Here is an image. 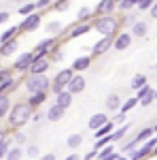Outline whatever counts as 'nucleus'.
<instances>
[{"mask_svg": "<svg viewBox=\"0 0 157 160\" xmlns=\"http://www.w3.org/2000/svg\"><path fill=\"white\" fill-rule=\"evenodd\" d=\"M32 115H34V109H32V105L28 102V100H19V102H15L13 105L11 113H9V126L11 128H21V126H25L28 122H32Z\"/></svg>", "mask_w": 157, "mask_h": 160, "instance_id": "1", "label": "nucleus"}, {"mask_svg": "<svg viewBox=\"0 0 157 160\" xmlns=\"http://www.w3.org/2000/svg\"><path fill=\"white\" fill-rule=\"evenodd\" d=\"M121 28V19H117L115 15H100L94 22V30L100 32V37H117Z\"/></svg>", "mask_w": 157, "mask_h": 160, "instance_id": "2", "label": "nucleus"}, {"mask_svg": "<svg viewBox=\"0 0 157 160\" xmlns=\"http://www.w3.org/2000/svg\"><path fill=\"white\" fill-rule=\"evenodd\" d=\"M24 83L30 94H38V92H49L51 90V79L47 75H28Z\"/></svg>", "mask_w": 157, "mask_h": 160, "instance_id": "3", "label": "nucleus"}, {"mask_svg": "<svg viewBox=\"0 0 157 160\" xmlns=\"http://www.w3.org/2000/svg\"><path fill=\"white\" fill-rule=\"evenodd\" d=\"M74 71H72V66L70 68H64V71H58V75L53 77V86H51V92L58 96V94H62L66 88H68V83L72 81V77H74Z\"/></svg>", "mask_w": 157, "mask_h": 160, "instance_id": "4", "label": "nucleus"}, {"mask_svg": "<svg viewBox=\"0 0 157 160\" xmlns=\"http://www.w3.org/2000/svg\"><path fill=\"white\" fill-rule=\"evenodd\" d=\"M58 47H60V45H58V37L43 38V41H38L36 47H34V58H49Z\"/></svg>", "mask_w": 157, "mask_h": 160, "instance_id": "5", "label": "nucleus"}, {"mask_svg": "<svg viewBox=\"0 0 157 160\" xmlns=\"http://www.w3.org/2000/svg\"><path fill=\"white\" fill-rule=\"evenodd\" d=\"M34 62V51H24L19 53V58L13 62V71L17 73H30V66Z\"/></svg>", "mask_w": 157, "mask_h": 160, "instance_id": "6", "label": "nucleus"}, {"mask_svg": "<svg viewBox=\"0 0 157 160\" xmlns=\"http://www.w3.org/2000/svg\"><path fill=\"white\" fill-rule=\"evenodd\" d=\"M40 13H32V15H28V17H24L21 19V24L17 26L19 28V32H34V30H38L40 28Z\"/></svg>", "mask_w": 157, "mask_h": 160, "instance_id": "7", "label": "nucleus"}, {"mask_svg": "<svg viewBox=\"0 0 157 160\" xmlns=\"http://www.w3.org/2000/svg\"><path fill=\"white\" fill-rule=\"evenodd\" d=\"M115 11H117V2L115 0H100L96 4V9H94V13L98 17L100 15H115Z\"/></svg>", "mask_w": 157, "mask_h": 160, "instance_id": "8", "label": "nucleus"}, {"mask_svg": "<svg viewBox=\"0 0 157 160\" xmlns=\"http://www.w3.org/2000/svg\"><path fill=\"white\" fill-rule=\"evenodd\" d=\"M49 66H51V60H49V58H34L28 75H47Z\"/></svg>", "mask_w": 157, "mask_h": 160, "instance_id": "9", "label": "nucleus"}, {"mask_svg": "<svg viewBox=\"0 0 157 160\" xmlns=\"http://www.w3.org/2000/svg\"><path fill=\"white\" fill-rule=\"evenodd\" d=\"M91 28H94V24H89V22H74V26L68 30V34H70V38H79V37L89 34Z\"/></svg>", "mask_w": 157, "mask_h": 160, "instance_id": "10", "label": "nucleus"}, {"mask_svg": "<svg viewBox=\"0 0 157 160\" xmlns=\"http://www.w3.org/2000/svg\"><path fill=\"white\" fill-rule=\"evenodd\" d=\"M113 41H115V37H102L96 45L91 47V56H104V53L113 47Z\"/></svg>", "mask_w": 157, "mask_h": 160, "instance_id": "11", "label": "nucleus"}, {"mask_svg": "<svg viewBox=\"0 0 157 160\" xmlns=\"http://www.w3.org/2000/svg\"><path fill=\"white\" fill-rule=\"evenodd\" d=\"M132 32H121V34H117L115 37V41H113V47L117 51H125L130 45H132Z\"/></svg>", "mask_w": 157, "mask_h": 160, "instance_id": "12", "label": "nucleus"}, {"mask_svg": "<svg viewBox=\"0 0 157 160\" xmlns=\"http://www.w3.org/2000/svg\"><path fill=\"white\" fill-rule=\"evenodd\" d=\"M109 122H110V120H109V115H106V113H94V115L89 118L87 126H89V128H91V130L96 132V130H100L102 126H106Z\"/></svg>", "mask_w": 157, "mask_h": 160, "instance_id": "13", "label": "nucleus"}, {"mask_svg": "<svg viewBox=\"0 0 157 160\" xmlns=\"http://www.w3.org/2000/svg\"><path fill=\"white\" fill-rule=\"evenodd\" d=\"M66 90H68V92H70V94H81V92H83L85 90V77L81 73H76L72 77V81H70V83H68V88H66Z\"/></svg>", "mask_w": 157, "mask_h": 160, "instance_id": "14", "label": "nucleus"}, {"mask_svg": "<svg viewBox=\"0 0 157 160\" xmlns=\"http://www.w3.org/2000/svg\"><path fill=\"white\" fill-rule=\"evenodd\" d=\"M91 60H94V56H79L76 60L72 62V71L74 73H79V71H87L89 66H91Z\"/></svg>", "mask_w": 157, "mask_h": 160, "instance_id": "15", "label": "nucleus"}, {"mask_svg": "<svg viewBox=\"0 0 157 160\" xmlns=\"http://www.w3.org/2000/svg\"><path fill=\"white\" fill-rule=\"evenodd\" d=\"M64 113H66V109H62L60 105L53 102V105L47 109V120H49V122H60L62 118H64Z\"/></svg>", "mask_w": 157, "mask_h": 160, "instance_id": "16", "label": "nucleus"}, {"mask_svg": "<svg viewBox=\"0 0 157 160\" xmlns=\"http://www.w3.org/2000/svg\"><path fill=\"white\" fill-rule=\"evenodd\" d=\"M17 47H19V41L13 38V41H9V43L0 45V56H2V58H9V56H13V53L17 51Z\"/></svg>", "mask_w": 157, "mask_h": 160, "instance_id": "17", "label": "nucleus"}, {"mask_svg": "<svg viewBox=\"0 0 157 160\" xmlns=\"http://www.w3.org/2000/svg\"><path fill=\"white\" fill-rule=\"evenodd\" d=\"M104 105H106V109H109V111H121V105H123V102H121L119 94H109Z\"/></svg>", "mask_w": 157, "mask_h": 160, "instance_id": "18", "label": "nucleus"}, {"mask_svg": "<svg viewBox=\"0 0 157 160\" xmlns=\"http://www.w3.org/2000/svg\"><path fill=\"white\" fill-rule=\"evenodd\" d=\"M55 105H60L62 109H68V107L72 105V94H70L68 90H64L62 94H58V96H55Z\"/></svg>", "mask_w": 157, "mask_h": 160, "instance_id": "19", "label": "nucleus"}, {"mask_svg": "<svg viewBox=\"0 0 157 160\" xmlns=\"http://www.w3.org/2000/svg\"><path fill=\"white\" fill-rule=\"evenodd\" d=\"M11 109H13V102H11V98H9V94H7V96H0V120H2V118H9Z\"/></svg>", "mask_w": 157, "mask_h": 160, "instance_id": "20", "label": "nucleus"}, {"mask_svg": "<svg viewBox=\"0 0 157 160\" xmlns=\"http://www.w3.org/2000/svg\"><path fill=\"white\" fill-rule=\"evenodd\" d=\"M146 32H149V24L146 22H136L132 26V37L142 38V37H146Z\"/></svg>", "mask_w": 157, "mask_h": 160, "instance_id": "21", "label": "nucleus"}, {"mask_svg": "<svg viewBox=\"0 0 157 160\" xmlns=\"http://www.w3.org/2000/svg\"><path fill=\"white\" fill-rule=\"evenodd\" d=\"M47 100V92H38V94H30V98H28V102L32 105V109H38L43 102Z\"/></svg>", "mask_w": 157, "mask_h": 160, "instance_id": "22", "label": "nucleus"}, {"mask_svg": "<svg viewBox=\"0 0 157 160\" xmlns=\"http://www.w3.org/2000/svg\"><path fill=\"white\" fill-rule=\"evenodd\" d=\"M127 130H130V124H123L121 128H115V132L110 135V143H119L121 139L127 135Z\"/></svg>", "mask_w": 157, "mask_h": 160, "instance_id": "23", "label": "nucleus"}, {"mask_svg": "<svg viewBox=\"0 0 157 160\" xmlns=\"http://www.w3.org/2000/svg\"><path fill=\"white\" fill-rule=\"evenodd\" d=\"M15 34H19V28H17V26H11L9 30H4V32L0 34V45H4V43L13 41V38H15Z\"/></svg>", "mask_w": 157, "mask_h": 160, "instance_id": "24", "label": "nucleus"}, {"mask_svg": "<svg viewBox=\"0 0 157 160\" xmlns=\"http://www.w3.org/2000/svg\"><path fill=\"white\" fill-rule=\"evenodd\" d=\"M113 132H115V122L110 120L106 126H102V128H100V130H96L94 135H96V139H102V137H109V135H113Z\"/></svg>", "mask_w": 157, "mask_h": 160, "instance_id": "25", "label": "nucleus"}, {"mask_svg": "<svg viewBox=\"0 0 157 160\" xmlns=\"http://www.w3.org/2000/svg\"><path fill=\"white\" fill-rule=\"evenodd\" d=\"M17 88V79L13 77V79H9V81H4V83H0V96H7L9 92H13Z\"/></svg>", "mask_w": 157, "mask_h": 160, "instance_id": "26", "label": "nucleus"}, {"mask_svg": "<svg viewBox=\"0 0 157 160\" xmlns=\"http://www.w3.org/2000/svg\"><path fill=\"white\" fill-rule=\"evenodd\" d=\"M24 156H25V152L19 148V145H15V148L9 149V154H7V158H4V160H21Z\"/></svg>", "mask_w": 157, "mask_h": 160, "instance_id": "27", "label": "nucleus"}, {"mask_svg": "<svg viewBox=\"0 0 157 160\" xmlns=\"http://www.w3.org/2000/svg\"><path fill=\"white\" fill-rule=\"evenodd\" d=\"M153 135H155V130H153V126H146V128H142V130H140V132L136 135V139H138L140 143H146V141H149V139H151Z\"/></svg>", "mask_w": 157, "mask_h": 160, "instance_id": "28", "label": "nucleus"}, {"mask_svg": "<svg viewBox=\"0 0 157 160\" xmlns=\"http://www.w3.org/2000/svg\"><path fill=\"white\" fill-rule=\"evenodd\" d=\"M145 86H146V77H145V75H134V77H132V83H130L132 90L138 92L140 88H145Z\"/></svg>", "mask_w": 157, "mask_h": 160, "instance_id": "29", "label": "nucleus"}, {"mask_svg": "<svg viewBox=\"0 0 157 160\" xmlns=\"http://www.w3.org/2000/svg\"><path fill=\"white\" fill-rule=\"evenodd\" d=\"M19 15H24V17H28V15H32V13H36V2H25V4H21L19 9Z\"/></svg>", "mask_w": 157, "mask_h": 160, "instance_id": "30", "label": "nucleus"}, {"mask_svg": "<svg viewBox=\"0 0 157 160\" xmlns=\"http://www.w3.org/2000/svg\"><path fill=\"white\" fill-rule=\"evenodd\" d=\"M47 32H51L53 37H62L64 28H62L60 22H49V24H47Z\"/></svg>", "mask_w": 157, "mask_h": 160, "instance_id": "31", "label": "nucleus"}, {"mask_svg": "<svg viewBox=\"0 0 157 160\" xmlns=\"http://www.w3.org/2000/svg\"><path fill=\"white\" fill-rule=\"evenodd\" d=\"M140 145H142V143H140V141H138V139L134 137V139L130 141V143H123V145H121V152H123V154H130L132 149H138Z\"/></svg>", "mask_w": 157, "mask_h": 160, "instance_id": "32", "label": "nucleus"}, {"mask_svg": "<svg viewBox=\"0 0 157 160\" xmlns=\"http://www.w3.org/2000/svg\"><path fill=\"white\" fill-rule=\"evenodd\" d=\"M91 15H94V11H91L89 7H81L79 13H76V22H85V19H89Z\"/></svg>", "mask_w": 157, "mask_h": 160, "instance_id": "33", "label": "nucleus"}, {"mask_svg": "<svg viewBox=\"0 0 157 160\" xmlns=\"http://www.w3.org/2000/svg\"><path fill=\"white\" fill-rule=\"evenodd\" d=\"M138 2H140V0H123V2L117 4V9H119V11H132L134 7H138Z\"/></svg>", "mask_w": 157, "mask_h": 160, "instance_id": "34", "label": "nucleus"}, {"mask_svg": "<svg viewBox=\"0 0 157 160\" xmlns=\"http://www.w3.org/2000/svg\"><path fill=\"white\" fill-rule=\"evenodd\" d=\"M68 9H70V0H55L53 2V11L64 13V11H68Z\"/></svg>", "mask_w": 157, "mask_h": 160, "instance_id": "35", "label": "nucleus"}, {"mask_svg": "<svg viewBox=\"0 0 157 160\" xmlns=\"http://www.w3.org/2000/svg\"><path fill=\"white\" fill-rule=\"evenodd\" d=\"M136 105H138V98H136V96L127 98L125 102H123V105H121V113H127V111H132L134 107H136Z\"/></svg>", "mask_w": 157, "mask_h": 160, "instance_id": "36", "label": "nucleus"}, {"mask_svg": "<svg viewBox=\"0 0 157 160\" xmlns=\"http://www.w3.org/2000/svg\"><path fill=\"white\" fill-rule=\"evenodd\" d=\"M81 143H83V137H81V135H70V137H68V148H70V149H76Z\"/></svg>", "mask_w": 157, "mask_h": 160, "instance_id": "37", "label": "nucleus"}, {"mask_svg": "<svg viewBox=\"0 0 157 160\" xmlns=\"http://www.w3.org/2000/svg\"><path fill=\"white\" fill-rule=\"evenodd\" d=\"M9 79H13V68L2 66V68H0V83H4V81H9Z\"/></svg>", "mask_w": 157, "mask_h": 160, "instance_id": "38", "label": "nucleus"}, {"mask_svg": "<svg viewBox=\"0 0 157 160\" xmlns=\"http://www.w3.org/2000/svg\"><path fill=\"white\" fill-rule=\"evenodd\" d=\"M106 145H110V135H109V137H102V139H98L96 143H94V149H98V152H100V149H104Z\"/></svg>", "mask_w": 157, "mask_h": 160, "instance_id": "39", "label": "nucleus"}, {"mask_svg": "<svg viewBox=\"0 0 157 160\" xmlns=\"http://www.w3.org/2000/svg\"><path fill=\"white\" fill-rule=\"evenodd\" d=\"M153 100H155V90H153V92H149L145 98H140V100H138V105H140V107H149V105H151Z\"/></svg>", "mask_w": 157, "mask_h": 160, "instance_id": "40", "label": "nucleus"}, {"mask_svg": "<svg viewBox=\"0 0 157 160\" xmlns=\"http://www.w3.org/2000/svg\"><path fill=\"white\" fill-rule=\"evenodd\" d=\"M38 154H40V149H38V145H36V143L28 145V149H25V156H28V158H36Z\"/></svg>", "mask_w": 157, "mask_h": 160, "instance_id": "41", "label": "nucleus"}, {"mask_svg": "<svg viewBox=\"0 0 157 160\" xmlns=\"http://www.w3.org/2000/svg\"><path fill=\"white\" fill-rule=\"evenodd\" d=\"M53 7V0H36V11H45V9H51Z\"/></svg>", "mask_w": 157, "mask_h": 160, "instance_id": "42", "label": "nucleus"}, {"mask_svg": "<svg viewBox=\"0 0 157 160\" xmlns=\"http://www.w3.org/2000/svg\"><path fill=\"white\" fill-rule=\"evenodd\" d=\"M153 4H155V0H140L138 2V11H151Z\"/></svg>", "mask_w": 157, "mask_h": 160, "instance_id": "43", "label": "nucleus"}, {"mask_svg": "<svg viewBox=\"0 0 157 160\" xmlns=\"http://www.w3.org/2000/svg\"><path fill=\"white\" fill-rule=\"evenodd\" d=\"M110 154H115V149H113V145H106L104 149H100V152H98V160L106 158V156H110Z\"/></svg>", "mask_w": 157, "mask_h": 160, "instance_id": "44", "label": "nucleus"}, {"mask_svg": "<svg viewBox=\"0 0 157 160\" xmlns=\"http://www.w3.org/2000/svg\"><path fill=\"white\" fill-rule=\"evenodd\" d=\"M9 149H11V139H9V141H4V143L0 145V160H2V158H7Z\"/></svg>", "mask_w": 157, "mask_h": 160, "instance_id": "45", "label": "nucleus"}, {"mask_svg": "<svg viewBox=\"0 0 157 160\" xmlns=\"http://www.w3.org/2000/svg\"><path fill=\"white\" fill-rule=\"evenodd\" d=\"M49 60H51V62H62V60H64V51L58 47V49H55L53 53H51V56H49Z\"/></svg>", "mask_w": 157, "mask_h": 160, "instance_id": "46", "label": "nucleus"}, {"mask_svg": "<svg viewBox=\"0 0 157 160\" xmlns=\"http://www.w3.org/2000/svg\"><path fill=\"white\" fill-rule=\"evenodd\" d=\"M94 158H98V149H89L81 160H94Z\"/></svg>", "mask_w": 157, "mask_h": 160, "instance_id": "47", "label": "nucleus"}, {"mask_svg": "<svg viewBox=\"0 0 157 160\" xmlns=\"http://www.w3.org/2000/svg\"><path fill=\"white\" fill-rule=\"evenodd\" d=\"M9 19H11V13H9V11H0V26L7 24Z\"/></svg>", "mask_w": 157, "mask_h": 160, "instance_id": "48", "label": "nucleus"}, {"mask_svg": "<svg viewBox=\"0 0 157 160\" xmlns=\"http://www.w3.org/2000/svg\"><path fill=\"white\" fill-rule=\"evenodd\" d=\"M113 122H115V126H117V124H121V122H125V113H117V115H115V118H113Z\"/></svg>", "mask_w": 157, "mask_h": 160, "instance_id": "49", "label": "nucleus"}, {"mask_svg": "<svg viewBox=\"0 0 157 160\" xmlns=\"http://www.w3.org/2000/svg\"><path fill=\"white\" fill-rule=\"evenodd\" d=\"M15 141H17V145H21V143H25V135L24 132H15V137H13Z\"/></svg>", "mask_w": 157, "mask_h": 160, "instance_id": "50", "label": "nucleus"}, {"mask_svg": "<svg viewBox=\"0 0 157 160\" xmlns=\"http://www.w3.org/2000/svg\"><path fill=\"white\" fill-rule=\"evenodd\" d=\"M4 141H9V137H7V130H4V128L0 126V145H2Z\"/></svg>", "mask_w": 157, "mask_h": 160, "instance_id": "51", "label": "nucleus"}, {"mask_svg": "<svg viewBox=\"0 0 157 160\" xmlns=\"http://www.w3.org/2000/svg\"><path fill=\"white\" fill-rule=\"evenodd\" d=\"M151 17H153V19H157V0H155V4H153V7H151Z\"/></svg>", "mask_w": 157, "mask_h": 160, "instance_id": "52", "label": "nucleus"}, {"mask_svg": "<svg viewBox=\"0 0 157 160\" xmlns=\"http://www.w3.org/2000/svg\"><path fill=\"white\" fill-rule=\"evenodd\" d=\"M66 160H81V156H79V154H70Z\"/></svg>", "mask_w": 157, "mask_h": 160, "instance_id": "53", "label": "nucleus"}, {"mask_svg": "<svg viewBox=\"0 0 157 160\" xmlns=\"http://www.w3.org/2000/svg\"><path fill=\"white\" fill-rule=\"evenodd\" d=\"M40 160H55V156L53 154H47V156H40Z\"/></svg>", "mask_w": 157, "mask_h": 160, "instance_id": "54", "label": "nucleus"}, {"mask_svg": "<svg viewBox=\"0 0 157 160\" xmlns=\"http://www.w3.org/2000/svg\"><path fill=\"white\" fill-rule=\"evenodd\" d=\"M102 160H117V152H115V154H110V156H106V158H102Z\"/></svg>", "mask_w": 157, "mask_h": 160, "instance_id": "55", "label": "nucleus"}, {"mask_svg": "<svg viewBox=\"0 0 157 160\" xmlns=\"http://www.w3.org/2000/svg\"><path fill=\"white\" fill-rule=\"evenodd\" d=\"M38 120H40V113H38V111H36V113L32 115V122H38Z\"/></svg>", "mask_w": 157, "mask_h": 160, "instance_id": "56", "label": "nucleus"}, {"mask_svg": "<svg viewBox=\"0 0 157 160\" xmlns=\"http://www.w3.org/2000/svg\"><path fill=\"white\" fill-rule=\"evenodd\" d=\"M151 156H157V148H155V149H153V152H151Z\"/></svg>", "mask_w": 157, "mask_h": 160, "instance_id": "57", "label": "nucleus"}, {"mask_svg": "<svg viewBox=\"0 0 157 160\" xmlns=\"http://www.w3.org/2000/svg\"><path fill=\"white\" fill-rule=\"evenodd\" d=\"M153 130H155V132H157V124H155V126H153Z\"/></svg>", "mask_w": 157, "mask_h": 160, "instance_id": "58", "label": "nucleus"}, {"mask_svg": "<svg viewBox=\"0 0 157 160\" xmlns=\"http://www.w3.org/2000/svg\"><path fill=\"white\" fill-rule=\"evenodd\" d=\"M155 100H157V88H155Z\"/></svg>", "mask_w": 157, "mask_h": 160, "instance_id": "59", "label": "nucleus"}, {"mask_svg": "<svg viewBox=\"0 0 157 160\" xmlns=\"http://www.w3.org/2000/svg\"><path fill=\"white\" fill-rule=\"evenodd\" d=\"M115 2H117V4H119V2H123V0H115Z\"/></svg>", "mask_w": 157, "mask_h": 160, "instance_id": "60", "label": "nucleus"}, {"mask_svg": "<svg viewBox=\"0 0 157 160\" xmlns=\"http://www.w3.org/2000/svg\"><path fill=\"white\" fill-rule=\"evenodd\" d=\"M34 2H36V0H34Z\"/></svg>", "mask_w": 157, "mask_h": 160, "instance_id": "61", "label": "nucleus"}, {"mask_svg": "<svg viewBox=\"0 0 157 160\" xmlns=\"http://www.w3.org/2000/svg\"><path fill=\"white\" fill-rule=\"evenodd\" d=\"M127 160H130V158H127Z\"/></svg>", "mask_w": 157, "mask_h": 160, "instance_id": "62", "label": "nucleus"}]
</instances>
